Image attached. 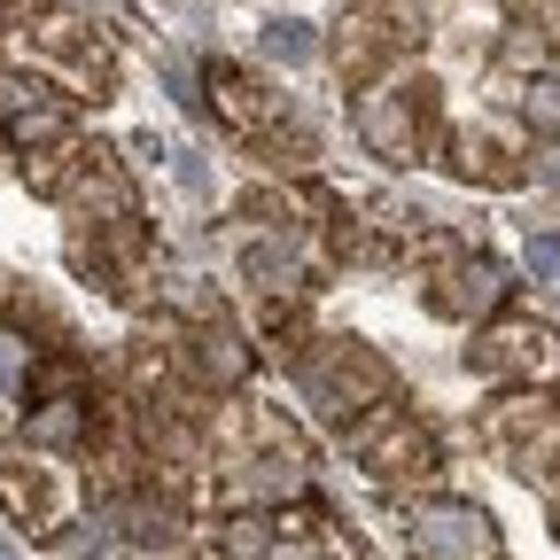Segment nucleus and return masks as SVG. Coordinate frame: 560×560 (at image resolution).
Segmentation results:
<instances>
[{
	"label": "nucleus",
	"instance_id": "1",
	"mask_svg": "<svg viewBox=\"0 0 560 560\" xmlns=\"http://www.w3.org/2000/svg\"><path fill=\"white\" fill-rule=\"evenodd\" d=\"M412 552L420 560H490V522L475 506H420L412 514Z\"/></svg>",
	"mask_w": 560,
	"mask_h": 560
},
{
	"label": "nucleus",
	"instance_id": "2",
	"mask_svg": "<svg viewBox=\"0 0 560 560\" xmlns=\"http://www.w3.org/2000/svg\"><path fill=\"white\" fill-rule=\"evenodd\" d=\"M482 366L499 374V366H529V374H560V342L537 335V327H506V335H490L482 342Z\"/></svg>",
	"mask_w": 560,
	"mask_h": 560
},
{
	"label": "nucleus",
	"instance_id": "3",
	"mask_svg": "<svg viewBox=\"0 0 560 560\" xmlns=\"http://www.w3.org/2000/svg\"><path fill=\"white\" fill-rule=\"evenodd\" d=\"M265 55H272V62H289V70H304V62L319 55V39H312L304 16H272V24H265Z\"/></svg>",
	"mask_w": 560,
	"mask_h": 560
},
{
	"label": "nucleus",
	"instance_id": "4",
	"mask_svg": "<svg viewBox=\"0 0 560 560\" xmlns=\"http://www.w3.org/2000/svg\"><path fill=\"white\" fill-rule=\"evenodd\" d=\"M359 125H366V140H374L382 156H405V149H412V117H405L389 94H382V102H366V117H359Z\"/></svg>",
	"mask_w": 560,
	"mask_h": 560
},
{
	"label": "nucleus",
	"instance_id": "5",
	"mask_svg": "<svg viewBox=\"0 0 560 560\" xmlns=\"http://www.w3.org/2000/svg\"><path fill=\"white\" fill-rule=\"evenodd\" d=\"M32 102H39V86H32V79H16V70H0V109H9V117H24Z\"/></svg>",
	"mask_w": 560,
	"mask_h": 560
},
{
	"label": "nucleus",
	"instance_id": "6",
	"mask_svg": "<svg viewBox=\"0 0 560 560\" xmlns=\"http://www.w3.org/2000/svg\"><path fill=\"white\" fill-rule=\"evenodd\" d=\"M172 172H179V187H187L195 202L210 195V172H202V156H195V149H179V156H172Z\"/></svg>",
	"mask_w": 560,
	"mask_h": 560
},
{
	"label": "nucleus",
	"instance_id": "7",
	"mask_svg": "<svg viewBox=\"0 0 560 560\" xmlns=\"http://www.w3.org/2000/svg\"><path fill=\"white\" fill-rule=\"evenodd\" d=\"M529 117H537V125H560V86H537V94H529Z\"/></svg>",
	"mask_w": 560,
	"mask_h": 560
},
{
	"label": "nucleus",
	"instance_id": "8",
	"mask_svg": "<svg viewBox=\"0 0 560 560\" xmlns=\"http://www.w3.org/2000/svg\"><path fill=\"white\" fill-rule=\"evenodd\" d=\"M545 280H552V296H560V265H552V272H545Z\"/></svg>",
	"mask_w": 560,
	"mask_h": 560
}]
</instances>
